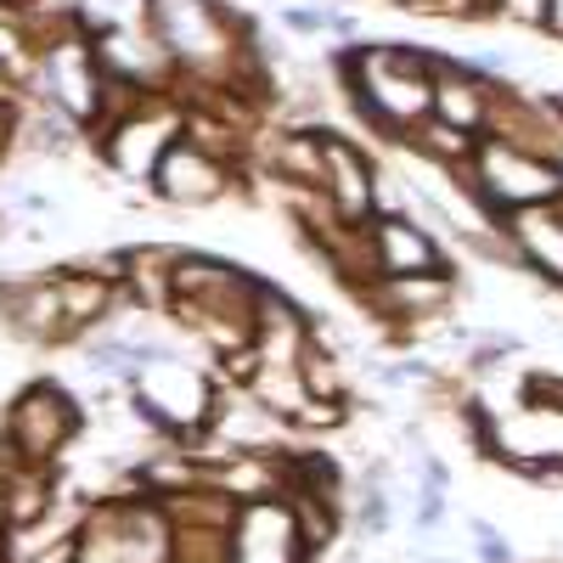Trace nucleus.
<instances>
[{"label":"nucleus","instance_id":"nucleus-17","mask_svg":"<svg viewBox=\"0 0 563 563\" xmlns=\"http://www.w3.org/2000/svg\"><path fill=\"white\" fill-rule=\"evenodd\" d=\"M490 97H496V79L474 74L467 57L434 52V119H445L467 135H485L490 130Z\"/></svg>","mask_w":563,"mask_h":563},{"label":"nucleus","instance_id":"nucleus-15","mask_svg":"<svg viewBox=\"0 0 563 563\" xmlns=\"http://www.w3.org/2000/svg\"><path fill=\"white\" fill-rule=\"evenodd\" d=\"M456 271H440V276H372L361 299L372 316H384L389 327H417V321H440L445 305L456 299Z\"/></svg>","mask_w":563,"mask_h":563},{"label":"nucleus","instance_id":"nucleus-10","mask_svg":"<svg viewBox=\"0 0 563 563\" xmlns=\"http://www.w3.org/2000/svg\"><path fill=\"white\" fill-rule=\"evenodd\" d=\"M225 563H316V547L299 530V512L288 496L238 501L225 525Z\"/></svg>","mask_w":563,"mask_h":563},{"label":"nucleus","instance_id":"nucleus-23","mask_svg":"<svg viewBox=\"0 0 563 563\" xmlns=\"http://www.w3.org/2000/svg\"><path fill=\"white\" fill-rule=\"evenodd\" d=\"M558 119H563V102H558Z\"/></svg>","mask_w":563,"mask_h":563},{"label":"nucleus","instance_id":"nucleus-22","mask_svg":"<svg viewBox=\"0 0 563 563\" xmlns=\"http://www.w3.org/2000/svg\"><path fill=\"white\" fill-rule=\"evenodd\" d=\"M429 563H445V558H429Z\"/></svg>","mask_w":563,"mask_h":563},{"label":"nucleus","instance_id":"nucleus-2","mask_svg":"<svg viewBox=\"0 0 563 563\" xmlns=\"http://www.w3.org/2000/svg\"><path fill=\"white\" fill-rule=\"evenodd\" d=\"M333 74L350 113L400 147L406 130L434 113V52L429 45H400V40H355L333 45Z\"/></svg>","mask_w":563,"mask_h":563},{"label":"nucleus","instance_id":"nucleus-20","mask_svg":"<svg viewBox=\"0 0 563 563\" xmlns=\"http://www.w3.org/2000/svg\"><path fill=\"white\" fill-rule=\"evenodd\" d=\"M7 74H12V68H7V57H0V102L12 97V79H7Z\"/></svg>","mask_w":563,"mask_h":563},{"label":"nucleus","instance_id":"nucleus-11","mask_svg":"<svg viewBox=\"0 0 563 563\" xmlns=\"http://www.w3.org/2000/svg\"><path fill=\"white\" fill-rule=\"evenodd\" d=\"M238 180H243V164L238 158H225V153L203 147V141L180 135L175 147L158 158L147 192L158 203H175V209H214L220 198L238 192Z\"/></svg>","mask_w":563,"mask_h":563},{"label":"nucleus","instance_id":"nucleus-14","mask_svg":"<svg viewBox=\"0 0 563 563\" xmlns=\"http://www.w3.org/2000/svg\"><path fill=\"white\" fill-rule=\"evenodd\" d=\"M496 238L512 254V265L541 276L547 288H563V203H525L496 214Z\"/></svg>","mask_w":563,"mask_h":563},{"label":"nucleus","instance_id":"nucleus-9","mask_svg":"<svg viewBox=\"0 0 563 563\" xmlns=\"http://www.w3.org/2000/svg\"><path fill=\"white\" fill-rule=\"evenodd\" d=\"M79 429H85V411L63 384H29L7 406V422H0L7 456L12 462H40V467H52L79 440Z\"/></svg>","mask_w":563,"mask_h":563},{"label":"nucleus","instance_id":"nucleus-1","mask_svg":"<svg viewBox=\"0 0 563 563\" xmlns=\"http://www.w3.org/2000/svg\"><path fill=\"white\" fill-rule=\"evenodd\" d=\"M141 23L169 52L180 74H192L214 97L249 90L265 74L260 63V34L249 18H238L225 0H141Z\"/></svg>","mask_w":563,"mask_h":563},{"label":"nucleus","instance_id":"nucleus-8","mask_svg":"<svg viewBox=\"0 0 563 563\" xmlns=\"http://www.w3.org/2000/svg\"><path fill=\"white\" fill-rule=\"evenodd\" d=\"M316 135H321V186H316L321 209L339 225H366L384 209V164L339 124H316Z\"/></svg>","mask_w":563,"mask_h":563},{"label":"nucleus","instance_id":"nucleus-3","mask_svg":"<svg viewBox=\"0 0 563 563\" xmlns=\"http://www.w3.org/2000/svg\"><path fill=\"white\" fill-rule=\"evenodd\" d=\"M260 271L225 260V254H192L180 249L175 254V271H169V305L164 316L180 327L192 344L225 355V350H243L249 333H254V310H260V294H265Z\"/></svg>","mask_w":563,"mask_h":563},{"label":"nucleus","instance_id":"nucleus-21","mask_svg":"<svg viewBox=\"0 0 563 563\" xmlns=\"http://www.w3.org/2000/svg\"><path fill=\"white\" fill-rule=\"evenodd\" d=\"M395 7H417V0H395Z\"/></svg>","mask_w":563,"mask_h":563},{"label":"nucleus","instance_id":"nucleus-12","mask_svg":"<svg viewBox=\"0 0 563 563\" xmlns=\"http://www.w3.org/2000/svg\"><path fill=\"white\" fill-rule=\"evenodd\" d=\"M366 254L378 276H440L456 271L451 249L440 243V231L429 220H417L411 209H378L366 225Z\"/></svg>","mask_w":563,"mask_h":563},{"label":"nucleus","instance_id":"nucleus-4","mask_svg":"<svg viewBox=\"0 0 563 563\" xmlns=\"http://www.w3.org/2000/svg\"><path fill=\"white\" fill-rule=\"evenodd\" d=\"M214 406H220V378L209 366H198L175 344L141 339V366L130 378V411L141 417V429H153L164 445H186L209 429Z\"/></svg>","mask_w":563,"mask_h":563},{"label":"nucleus","instance_id":"nucleus-6","mask_svg":"<svg viewBox=\"0 0 563 563\" xmlns=\"http://www.w3.org/2000/svg\"><path fill=\"white\" fill-rule=\"evenodd\" d=\"M474 175H479L490 220L507 209H525V203H563V153H536L525 141L479 135Z\"/></svg>","mask_w":563,"mask_h":563},{"label":"nucleus","instance_id":"nucleus-7","mask_svg":"<svg viewBox=\"0 0 563 563\" xmlns=\"http://www.w3.org/2000/svg\"><path fill=\"white\" fill-rule=\"evenodd\" d=\"M34 85H40L45 108H57L63 119H74L85 135L97 130L108 74H102V63H97V40H90V29H85V23H68L63 34H52V40L40 45Z\"/></svg>","mask_w":563,"mask_h":563},{"label":"nucleus","instance_id":"nucleus-16","mask_svg":"<svg viewBox=\"0 0 563 563\" xmlns=\"http://www.w3.org/2000/svg\"><path fill=\"white\" fill-rule=\"evenodd\" d=\"M0 299H7V327L18 339H29V344H74L57 271H34V276L7 282Z\"/></svg>","mask_w":563,"mask_h":563},{"label":"nucleus","instance_id":"nucleus-18","mask_svg":"<svg viewBox=\"0 0 563 563\" xmlns=\"http://www.w3.org/2000/svg\"><path fill=\"white\" fill-rule=\"evenodd\" d=\"M389 519H395L389 490L366 479V490H361V507H355V530H361V536H389Z\"/></svg>","mask_w":563,"mask_h":563},{"label":"nucleus","instance_id":"nucleus-13","mask_svg":"<svg viewBox=\"0 0 563 563\" xmlns=\"http://www.w3.org/2000/svg\"><path fill=\"white\" fill-rule=\"evenodd\" d=\"M90 40H97V63L108 79H124L135 90H175L180 68L169 63V52L153 40L147 23H102V29H90Z\"/></svg>","mask_w":563,"mask_h":563},{"label":"nucleus","instance_id":"nucleus-5","mask_svg":"<svg viewBox=\"0 0 563 563\" xmlns=\"http://www.w3.org/2000/svg\"><path fill=\"white\" fill-rule=\"evenodd\" d=\"M180 135H186V102H180V90H153V97H141L124 119H113L108 130H97V153H102V164H108L113 180H130V186L147 192L158 158L175 147Z\"/></svg>","mask_w":563,"mask_h":563},{"label":"nucleus","instance_id":"nucleus-19","mask_svg":"<svg viewBox=\"0 0 563 563\" xmlns=\"http://www.w3.org/2000/svg\"><path fill=\"white\" fill-rule=\"evenodd\" d=\"M474 530V547H479V563H512V547L501 541V530L490 525V519H474L467 525Z\"/></svg>","mask_w":563,"mask_h":563}]
</instances>
